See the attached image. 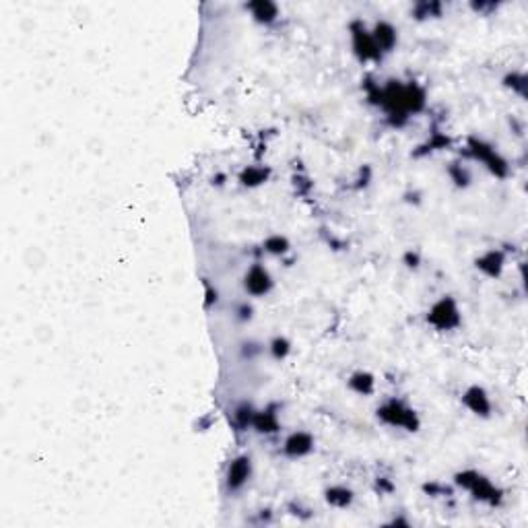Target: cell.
<instances>
[{"label":"cell","mask_w":528,"mask_h":528,"mask_svg":"<svg viewBox=\"0 0 528 528\" xmlns=\"http://www.w3.org/2000/svg\"><path fill=\"white\" fill-rule=\"evenodd\" d=\"M475 268L489 277V279H499L503 268H506V252L497 250V248H491L487 252H483L477 260H475Z\"/></svg>","instance_id":"7c38bea8"},{"label":"cell","mask_w":528,"mask_h":528,"mask_svg":"<svg viewBox=\"0 0 528 528\" xmlns=\"http://www.w3.org/2000/svg\"><path fill=\"white\" fill-rule=\"evenodd\" d=\"M347 386L351 392H355L359 396H372L376 392V376L368 370H357L349 376Z\"/></svg>","instance_id":"2e32d148"},{"label":"cell","mask_w":528,"mask_h":528,"mask_svg":"<svg viewBox=\"0 0 528 528\" xmlns=\"http://www.w3.org/2000/svg\"><path fill=\"white\" fill-rule=\"evenodd\" d=\"M425 106H427V93L417 81L403 83L398 78H390L386 81V85H382L377 108L386 112L388 124L394 128H403L409 122V118L423 112Z\"/></svg>","instance_id":"6da1fadb"},{"label":"cell","mask_w":528,"mask_h":528,"mask_svg":"<svg viewBox=\"0 0 528 528\" xmlns=\"http://www.w3.org/2000/svg\"><path fill=\"white\" fill-rule=\"evenodd\" d=\"M244 8L252 15V19H254L258 25H266V27L272 25V23L279 19V15H281L279 4H277V2H270V0H254V2H248Z\"/></svg>","instance_id":"5bb4252c"},{"label":"cell","mask_w":528,"mask_h":528,"mask_svg":"<svg viewBox=\"0 0 528 528\" xmlns=\"http://www.w3.org/2000/svg\"><path fill=\"white\" fill-rule=\"evenodd\" d=\"M281 450H283V456H287L291 460H300V458H305V456H310L316 450V438L310 431H303V429L291 431L285 438Z\"/></svg>","instance_id":"30bf717a"},{"label":"cell","mask_w":528,"mask_h":528,"mask_svg":"<svg viewBox=\"0 0 528 528\" xmlns=\"http://www.w3.org/2000/svg\"><path fill=\"white\" fill-rule=\"evenodd\" d=\"M270 174L272 172H270L268 165H246L239 172L237 180H239V184L244 188H258V186H263L270 180Z\"/></svg>","instance_id":"9a60e30c"},{"label":"cell","mask_w":528,"mask_h":528,"mask_svg":"<svg viewBox=\"0 0 528 528\" xmlns=\"http://www.w3.org/2000/svg\"><path fill=\"white\" fill-rule=\"evenodd\" d=\"M403 263L407 264V268L417 270V268H419V264H421V256H419V252H417V250H409V252H405Z\"/></svg>","instance_id":"4316f807"},{"label":"cell","mask_w":528,"mask_h":528,"mask_svg":"<svg viewBox=\"0 0 528 528\" xmlns=\"http://www.w3.org/2000/svg\"><path fill=\"white\" fill-rule=\"evenodd\" d=\"M425 320L438 333H452L456 328H460L462 314H460L458 302L454 300L452 296H442L438 302L431 303V307L427 310Z\"/></svg>","instance_id":"5b68a950"},{"label":"cell","mask_w":528,"mask_h":528,"mask_svg":"<svg viewBox=\"0 0 528 528\" xmlns=\"http://www.w3.org/2000/svg\"><path fill=\"white\" fill-rule=\"evenodd\" d=\"M423 491L425 493H429V495H444V493H448V489L444 487V485H440V483H425L423 485Z\"/></svg>","instance_id":"83f0119b"},{"label":"cell","mask_w":528,"mask_h":528,"mask_svg":"<svg viewBox=\"0 0 528 528\" xmlns=\"http://www.w3.org/2000/svg\"><path fill=\"white\" fill-rule=\"evenodd\" d=\"M454 483L460 489L468 491L473 495V499L483 501V503L493 506V508L501 506V501H503V491L499 489L497 485H493L491 479H487L483 473H479L475 468H464V471L456 473Z\"/></svg>","instance_id":"7a4b0ae2"},{"label":"cell","mask_w":528,"mask_h":528,"mask_svg":"<svg viewBox=\"0 0 528 528\" xmlns=\"http://www.w3.org/2000/svg\"><path fill=\"white\" fill-rule=\"evenodd\" d=\"M349 36H351V48L355 58L366 64V62H382L384 54L380 52L376 41L372 38V32L366 27V23L361 19H355L349 23Z\"/></svg>","instance_id":"8992f818"},{"label":"cell","mask_w":528,"mask_h":528,"mask_svg":"<svg viewBox=\"0 0 528 528\" xmlns=\"http://www.w3.org/2000/svg\"><path fill=\"white\" fill-rule=\"evenodd\" d=\"M471 8L477 11V13H487V11H495L497 4H493V2H473Z\"/></svg>","instance_id":"f1b7e54d"},{"label":"cell","mask_w":528,"mask_h":528,"mask_svg":"<svg viewBox=\"0 0 528 528\" xmlns=\"http://www.w3.org/2000/svg\"><path fill=\"white\" fill-rule=\"evenodd\" d=\"M263 252L270 256H287L291 252V242L281 233H270L263 242Z\"/></svg>","instance_id":"d6986e66"},{"label":"cell","mask_w":528,"mask_h":528,"mask_svg":"<svg viewBox=\"0 0 528 528\" xmlns=\"http://www.w3.org/2000/svg\"><path fill=\"white\" fill-rule=\"evenodd\" d=\"M501 85L506 89H512L520 97H527V75L520 71H510L508 75L501 78Z\"/></svg>","instance_id":"603a6c76"},{"label":"cell","mask_w":528,"mask_h":528,"mask_svg":"<svg viewBox=\"0 0 528 528\" xmlns=\"http://www.w3.org/2000/svg\"><path fill=\"white\" fill-rule=\"evenodd\" d=\"M370 32H372V38H374L382 54H390V52L396 50V46H398V29L390 21L380 19V21L374 23V27Z\"/></svg>","instance_id":"8fae6325"},{"label":"cell","mask_w":528,"mask_h":528,"mask_svg":"<svg viewBox=\"0 0 528 528\" xmlns=\"http://www.w3.org/2000/svg\"><path fill=\"white\" fill-rule=\"evenodd\" d=\"M254 415H256V407L248 401L239 403L235 409H233V425L239 429V431H246L248 427H252V421H254Z\"/></svg>","instance_id":"ffe728a7"},{"label":"cell","mask_w":528,"mask_h":528,"mask_svg":"<svg viewBox=\"0 0 528 528\" xmlns=\"http://www.w3.org/2000/svg\"><path fill=\"white\" fill-rule=\"evenodd\" d=\"M448 147H450V139H448L444 132H433V134L427 139L425 145L417 147V151L413 153V155H415V157H423V155H427V153L442 151V149H448Z\"/></svg>","instance_id":"44dd1931"},{"label":"cell","mask_w":528,"mask_h":528,"mask_svg":"<svg viewBox=\"0 0 528 528\" xmlns=\"http://www.w3.org/2000/svg\"><path fill=\"white\" fill-rule=\"evenodd\" d=\"M462 405L479 419H489L493 415V403H491L489 392L479 384H473L462 392Z\"/></svg>","instance_id":"9c48e42d"},{"label":"cell","mask_w":528,"mask_h":528,"mask_svg":"<svg viewBox=\"0 0 528 528\" xmlns=\"http://www.w3.org/2000/svg\"><path fill=\"white\" fill-rule=\"evenodd\" d=\"M246 345H248V347H254L256 342H246ZM258 353H260V347H256V349H244V355H246L248 359H252V357L258 355Z\"/></svg>","instance_id":"f546056e"},{"label":"cell","mask_w":528,"mask_h":528,"mask_svg":"<svg viewBox=\"0 0 528 528\" xmlns=\"http://www.w3.org/2000/svg\"><path fill=\"white\" fill-rule=\"evenodd\" d=\"M252 429L260 436H275L281 431V419L277 413V407H264V409H256V415L252 421Z\"/></svg>","instance_id":"4fadbf2b"},{"label":"cell","mask_w":528,"mask_h":528,"mask_svg":"<svg viewBox=\"0 0 528 528\" xmlns=\"http://www.w3.org/2000/svg\"><path fill=\"white\" fill-rule=\"evenodd\" d=\"M464 153H466L471 159L481 161V163L489 169V174H493L495 178L503 180V178L510 176V163H508V159L497 151L489 141H485V139H481V137H468V139H466Z\"/></svg>","instance_id":"277c9868"},{"label":"cell","mask_w":528,"mask_h":528,"mask_svg":"<svg viewBox=\"0 0 528 528\" xmlns=\"http://www.w3.org/2000/svg\"><path fill=\"white\" fill-rule=\"evenodd\" d=\"M235 318H237L239 322H250V320L254 318V307L248 302L237 303V307H235Z\"/></svg>","instance_id":"484cf974"},{"label":"cell","mask_w":528,"mask_h":528,"mask_svg":"<svg viewBox=\"0 0 528 528\" xmlns=\"http://www.w3.org/2000/svg\"><path fill=\"white\" fill-rule=\"evenodd\" d=\"M252 458L250 454H237L229 460L225 471V489L227 493H239L252 479Z\"/></svg>","instance_id":"ba28073f"},{"label":"cell","mask_w":528,"mask_h":528,"mask_svg":"<svg viewBox=\"0 0 528 528\" xmlns=\"http://www.w3.org/2000/svg\"><path fill=\"white\" fill-rule=\"evenodd\" d=\"M242 287L250 298H266L275 289V279L263 263H254L244 272Z\"/></svg>","instance_id":"52a82bcc"},{"label":"cell","mask_w":528,"mask_h":528,"mask_svg":"<svg viewBox=\"0 0 528 528\" xmlns=\"http://www.w3.org/2000/svg\"><path fill=\"white\" fill-rule=\"evenodd\" d=\"M324 499H326L328 506L345 510V508H351V503L355 501V493H353V489L345 487V485H333V487H326Z\"/></svg>","instance_id":"ac0fdd59"},{"label":"cell","mask_w":528,"mask_h":528,"mask_svg":"<svg viewBox=\"0 0 528 528\" xmlns=\"http://www.w3.org/2000/svg\"><path fill=\"white\" fill-rule=\"evenodd\" d=\"M268 353L275 361H285L291 355V340L287 337H275L268 342Z\"/></svg>","instance_id":"7402d4cb"},{"label":"cell","mask_w":528,"mask_h":528,"mask_svg":"<svg viewBox=\"0 0 528 528\" xmlns=\"http://www.w3.org/2000/svg\"><path fill=\"white\" fill-rule=\"evenodd\" d=\"M377 489L392 491V489H394V485H392V483H388L386 479H377Z\"/></svg>","instance_id":"4dcf8cb0"},{"label":"cell","mask_w":528,"mask_h":528,"mask_svg":"<svg viewBox=\"0 0 528 528\" xmlns=\"http://www.w3.org/2000/svg\"><path fill=\"white\" fill-rule=\"evenodd\" d=\"M202 285H204V310H211L219 302V291H217V287H213V283L209 279H204Z\"/></svg>","instance_id":"d4e9b609"},{"label":"cell","mask_w":528,"mask_h":528,"mask_svg":"<svg viewBox=\"0 0 528 528\" xmlns=\"http://www.w3.org/2000/svg\"><path fill=\"white\" fill-rule=\"evenodd\" d=\"M448 176H450V180H452L456 188H466V186L471 184V180H473L468 167H464V165L458 163V161H454V163L448 165Z\"/></svg>","instance_id":"cb8c5ba5"},{"label":"cell","mask_w":528,"mask_h":528,"mask_svg":"<svg viewBox=\"0 0 528 528\" xmlns=\"http://www.w3.org/2000/svg\"><path fill=\"white\" fill-rule=\"evenodd\" d=\"M442 15H444V4L440 0H419L411 6V19L415 21L440 19Z\"/></svg>","instance_id":"e0dca14e"},{"label":"cell","mask_w":528,"mask_h":528,"mask_svg":"<svg viewBox=\"0 0 528 528\" xmlns=\"http://www.w3.org/2000/svg\"><path fill=\"white\" fill-rule=\"evenodd\" d=\"M376 417L380 423L388 427H401L409 433H417L421 429V417L411 405H407L403 398H388L376 409Z\"/></svg>","instance_id":"3957f363"}]
</instances>
